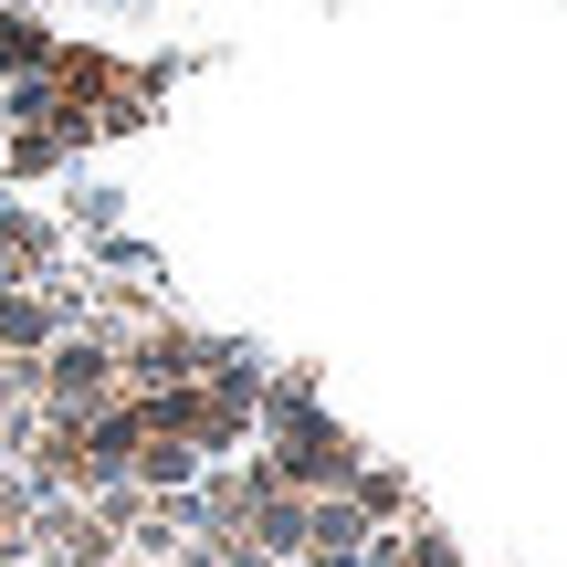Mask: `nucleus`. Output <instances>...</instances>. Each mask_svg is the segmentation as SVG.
<instances>
[{"label": "nucleus", "instance_id": "nucleus-1", "mask_svg": "<svg viewBox=\"0 0 567 567\" xmlns=\"http://www.w3.org/2000/svg\"><path fill=\"white\" fill-rule=\"evenodd\" d=\"M42 389H53L63 410H74L84 389H95V400H105V347H63V358H53V379H42Z\"/></svg>", "mask_w": 567, "mask_h": 567}, {"label": "nucleus", "instance_id": "nucleus-2", "mask_svg": "<svg viewBox=\"0 0 567 567\" xmlns=\"http://www.w3.org/2000/svg\"><path fill=\"white\" fill-rule=\"evenodd\" d=\"M126 473H137L147 494H168V484H189V442H137V452H126Z\"/></svg>", "mask_w": 567, "mask_h": 567}, {"label": "nucleus", "instance_id": "nucleus-3", "mask_svg": "<svg viewBox=\"0 0 567 567\" xmlns=\"http://www.w3.org/2000/svg\"><path fill=\"white\" fill-rule=\"evenodd\" d=\"M11 63H21V74L42 63V21L32 11H0V74H11Z\"/></svg>", "mask_w": 567, "mask_h": 567}, {"label": "nucleus", "instance_id": "nucleus-4", "mask_svg": "<svg viewBox=\"0 0 567 567\" xmlns=\"http://www.w3.org/2000/svg\"><path fill=\"white\" fill-rule=\"evenodd\" d=\"M11 337H42V305L32 295H0V347H11Z\"/></svg>", "mask_w": 567, "mask_h": 567}]
</instances>
